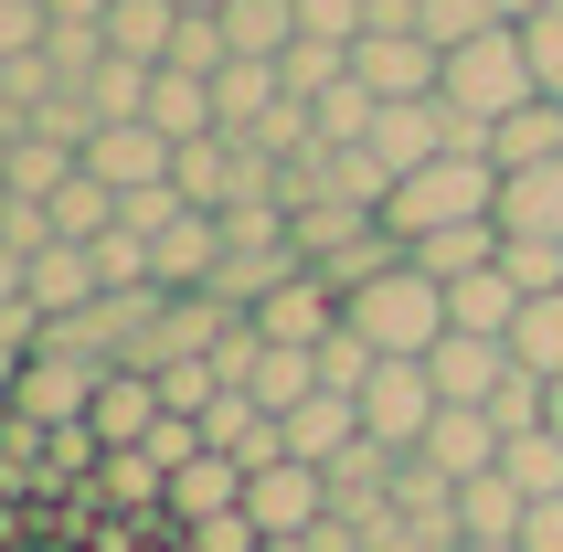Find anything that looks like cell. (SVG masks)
<instances>
[{"mask_svg":"<svg viewBox=\"0 0 563 552\" xmlns=\"http://www.w3.org/2000/svg\"><path fill=\"white\" fill-rule=\"evenodd\" d=\"M383 223H394L405 245L457 234V223H500V159L489 150H446V159H426V170H405L394 202H383Z\"/></svg>","mask_w":563,"mask_h":552,"instance_id":"6da1fadb","label":"cell"},{"mask_svg":"<svg viewBox=\"0 0 563 552\" xmlns=\"http://www.w3.org/2000/svg\"><path fill=\"white\" fill-rule=\"evenodd\" d=\"M437 96L478 128V139H489L510 107H532L542 75H532V43H521V22H489L478 43H457V54H446V75H437Z\"/></svg>","mask_w":563,"mask_h":552,"instance_id":"7a4b0ae2","label":"cell"},{"mask_svg":"<svg viewBox=\"0 0 563 552\" xmlns=\"http://www.w3.org/2000/svg\"><path fill=\"white\" fill-rule=\"evenodd\" d=\"M341 330H362L383 362H426V351L446 340V287L405 255V266H383L362 298H341Z\"/></svg>","mask_w":563,"mask_h":552,"instance_id":"3957f363","label":"cell"},{"mask_svg":"<svg viewBox=\"0 0 563 552\" xmlns=\"http://www.w3.org/2000/svg\"><path fill=\"white\" fill-rule=\"evenodd\" d=\"M437 415H446V394H437V372H426V362H373V383H362V435H373V446L415 457Z\"/></svg>","mask_w":563,"mask_h":552,"instance_id":"277c9868","label":"cell"},{"mask_svg":"<svg viewBox=\"0 0 563 552\" xmlns=\"http://www.w3.org/2000/svg\"><path fill=\"white\" fill-rule=\"evenodd\" d=\"M118 362H86V351H32L22 372H11V415L22 426H86V404H96V383H107Z\"/></svg>","mask_w":563,"mask_h":552,"instance_id":"5b68a950","label":"cell"},{"mask_svg":"<svg viewBox=\"0 0 563 552\" xmlns=\"http://www.w3.org/2000/svg\"><path fill=\"white\" fill-rule=\"evenodd\" d=\"M245 521L266 531V542H298V531H319V521H330V478H319L309 457L245 467Z\"/></svg>","mask_w":563,"mask_h":552,"instance_id":"8992f818","label":"cell"},{"mask_svg":"<svg viewBox=\"0 0 563 552\" xmlns=\"http://www.w3.org/2000/svg\"><path fill=\"white\" fill-rule=\"evenodd\" d=\"M170 159H181V139H159L150 118H118V128H96V139H86V170L118 191V202H128V191H159V181H170Z\"/></svg>","mask_w":563,"mask_h":552,"instance_id":"52a82bcc","label":"cell"},{"mask_svg":"<svg viewBox=\"0 0 563 552\" xmlns=\"http://www.w3.org/2000/svg\"><path fill=\"white\" fill-rule=\"evenodd\" d=\"M351 75H362L383 107H405V96H437L446 54L426 43V32H362V43H351Z\"/></svg>","mask_w":563,"mask_h":552,"instance_id":"ba28073f","label":"cell"},{"mask_svg":"<svg viewBox=\"0 0 563 552\" xmlns=\"http://www.w3.org/2000/svg\"><path fill=\"white\" fill-rule=\"evenodd\" d=\"M245 319H255V340H277V351H319V340L341 330V298H330V287H319V276L298 266L287 287H266V298H255Z\"/></svg>","mask_w":563,"mask_h":552,"instance_id":"9c48e42d","label":"cell"},{"mask_svg":"<svg viewBox=\"0 0 563 552\" xmlns=\"http://www.w3.org/2000/svg\"><path fill=\"white\" fill-rule=\"evenodd\" d=\"M213 266H223V213H181L150 234V276L170 298H213Z\"/></svg>","mask_w":563,"mask_h":552,"instance_id":"30bf717a","label":"cell"},{"mask_svg":"<svg viewBox=\"0 0 563 552\" xmlns=\"http://www.w3.org/2000/svg\"><path fill=\"white\" fill-rule=\"evenodd\" d=\"M22 298L43 308V319H75V308H96V298H107L96 245H32V255H22Z\"/></svg>","mask_w":563,"mask_h":552,"instance_id":"8fae6325","label":"cell"},{"mask_svg":"<svg viewBox=\"0 0 563 552\" xmlns=\"http://www.w3.org/2000/svg\"><path fill=\"white\" fill-rule=\"evenodd\" d=\"M426 372H437V394H446V404H489V394H500V383H510V372H521V362H510V340L446 330L437 351H426Z\"/></svg>","mask_w":563,"mask_h":552,"instance_id":"7c38bea8","label":"cell"},{"mask_svg":"<svg viewBox=\"0 0 563 552\" xmlns=\"http://www.w3.org/2000/svg\"><path fill=\"white\" fill-rule=\"evenodd\" d=\"M415 457L437 467V478H457V489H468V478H489V467H500V426H489L478 404H446L437 426H426V446H415Z\"/></svg>","mask_w":563,"mask_h":552,"instance_id":"4fadbf2b","label":"cell"},{"mask_svg":"<svg viewBox=\"0 0 563 552\" xmlns=\"http://www.w3.org/2000/svg\"><path fill=\"white\" fill-rule=\"evenodd\" d=\"M159 415H170V404H159V383L118 362L107 383H96V404H86V435H96V446H150Z\"/></svg>","mask_w":563,"mask_h":552,"instance_id":"5bb4252c","label":"cell"},{"mask_svg":"<svg viewBox=\"0 0 563 552\" xmlns=\"http://www.w3.org/2000/svg\"><path fill=\"white\" fill-rule=\"evenodd\" d=\"M277 426H287V457L330 467V457H341V446H362V394H330V383H319L309 404H287Z\"/></svg>","mask_w":563,"mask_h":552,"instance_id":"9a60e30c","label":"cell"},{"mask_svg":"<svg viewBox=\"0 0 563 552\" xmlns=\"http://www.w3.org/2000/svg\"><path fill=\"white\" fill-rule=\"evenodd\" d=\"M86 170V150L75 139H43V128H11V159H0V191L11 202H54L64 181Z\"/></svg>","mask_w":563,"mask_h":552,"instance_id":"2e32d148","label":"cell"},{"mask_svg":"<svg viewBox=\"0 0 563 552\" xmlns=\"http://www.w3.org/2000/svg\"><path fill=\"white\" fill-rule=\"evenodd\" d=\"M159 510H170V521H223V510H245V467L223 457V446H202V457L191 467H170V499H159Z\"/></svg>","mask_w":563,"mask_h":552,"instance_id":"e0dca14e","label":"cell"},{"mask_svg":"<svg viewBox=\"0 0 563 552\" xmlns=\"http://www.w3.org/2000/svg\"><path fill=\"white\" fill-rule=\"evenodd\" d=\"M489 159L510 170H542V159H563V96H532V107H510L500 128H489Z\"/></svg>","mask_w":563,"mask_h":552,"instance_id":"ac0fdd59","label":"cell"},{"mask_svg":"<svg viewBox=\"0 0 563 552\" xmlns=\"http://www.w3.org/2000/svg\"><path fill=\"white\" fill-rule=\"evenodd\" d=\"M277 107H287V86H277V64H255V54H234V64H223V75H213V118L234 128V139H255V128L277 118Z\"/></svg>","mask_w":563,"mask_h":552,"instance_id":"d6986e66","label":"cell"},{"mask_svg":"<svg viewBox=\"0 0 563 552\" xmlns=\"http://www.w3.org/2000/svg\"><path fill=\"white\" fill-rule=\"evenodd\" d=\"M500 234H542V245H563V159L500 181Z\"/></svg>","mask_w":563,"mask_h":552,"instance_id":"ffe728a7","label":"cell"},{"mask_svg":"<svg viewBox=\"0 0 563 552\" xmlns=\"http://www.w3.org/2000/svg\"><path fill=\"white\" fill-rule=\"evenodd\" d=\"M150 128L159 139H213V75H181V64H159L150 75Z\"/></svg>","mask_w":563,"mask_h":552,"instance_id":"44dd1931","label":"cell"},{"mask_svg":"<svg viewBox=\"0 0 563 552\" xmlns=\"http://www.w3.org/2000/svg\"><path fill=\"white\" fill-rule=\"evenodd\" d=\"M510 319H521V287H510V266H478L446 287V330H478V340H510Z\"/></svg>","mask_w":563,"mask_h":552,"instance_id":"7402d4cb","label":"cell"},{"mask_svg":"<svg viewBox=\"0 0 563 552\" xmlns=\"http://www.w3.org/2000/svg\"><path fill=\"white\" fill-rule=\"evenodd\" d=\"M170 32H181V0H107V54L170 64Z\"/></svg>","mask_w":563,"mask_h":552,"instance_id":"603a6c76","label":"cell"},{"mask_svg":"<svg viewBox=\"0 0 563 552\" xmlns=\"http://www.w3.org/2000/svg\"><path fill=\"white\" fill-rule=\"evenodd\" d=\"M213 22H223V43H234V54H255V64H277L287 43H298V0H223Z\"/></svg>","mask_w":563,"mask_h":552,"instance_id":"cb8c5ba5","label":"cell"},{"mask_svg":"<svg viewBox=\"0 0 563 552\" xmlns=\"http://www.w3.org/2000/svg\"><path fill=\"white\" fill-rule=\"evenodd\" d=\"M521 510H532V499L489 467V478H468V489H457V542H521Z\"/></svg>","mask_w":563,"mask_h":552,"instance_id":"d4e9b609","label":"cell"},{"mask_svg":"<svg viewBox=\"0 0 563 552\" xmlns=\"http://www.w3.org/2000/svg\"><path fill=\"white\" fill-rule=\"evenodd\" d=\"M43 223H54V245H96V234L118 223V191L96 181V170H75V181H64L54 202H43Z\"/></svg>","mask_w":563,"mask_h":552,"instance_id":"484cf974","label":"cell"},{"mask_svg":"<svg viewBox=\"0 0 563 552\" xmlns=\"http://www.w3.org/2000/svg\"><path fill=\"white\" fill-rule=\"evenodd\" d=\"M405 255L437 276V287H457V276L500 266V223H457V234H426V245H405Z\"/></svg>","mask_w":563,"mask_h":552,"instance_id":"4316f807","label":"cell"},{"mask_svg":"<svg viewBox=\"0 0 563 552\" xmlns=\"http://www.w3.org/2000/svg\"><path fill=\"white\" fill-rule=\"evenodd\" d=\"M500 478L521 499H563V435L532 426V435H500Z\"/></svg>","mask_w":563,"mask_h":552,"instance_id":"83f0119b","label":"cell"},{"mask_svg":"<svg viewBox=\"0 0 563 552\" xmlns=\"http://www.w3.org/2000/svg\"><path fill=\"white\" fill-rule=\"evenodd\" d=\"M510 362L542 372V383H563V287H553V298H521V319H510Z\"/></svg>","mask_w":563,"mask_h":552,"instance_id":"f1b7e54d","label":"cell"},{"mask_svg":"<svg viewBox=\"0 0 563 552\" xmlns=\"http://www.w3.org/2000/svg\"><path fill=\"white\" fill-rule=\"evenodd\" d=\"M341 75H351V43H309V32H298V43L277 54V86L298 96V107H319V96L341 86Z\"/></svg>","mask_w":563,"mask_h":552,"instance_id":"f546056e","label":"cell"},{"mask_svg":"<svg viewBox=\"0 0 563 552\" xmlns=\"http://www.w3.org/2000/svg\"><path fill=\"white\" fill-rule=\"evenodd\" d=\"M489 22H500L489 0H415V32H426L437 54H457V43H478V32H489Z\"/></svg>","mask_w":563,"mask_h":552,"instance_id":"4dcf8cb0","label":"cell"},{"mask_svg":"<svg viewBox=\"0 0 563 552\" xmlns=\"http://www.w3.org/2000/svg\"><path fill=\"white\" fill-rule=\"evenodd\" d=\"M170 64H181V75H223V64H234V43H223L213 11H181V32H170Z\"/></svg>","mask_w":563,"mask_h":552,"instance_id":"1f68e13d","label":"cell"},{"mask_svg":"<svg viewBox=\"0 0 563 552\" xmlns=\"http://www.w3.org/2000/svg\"><path fill=\"white\" fill-rule=\"evenodd\" d=\"M96 276H107V287H159V276H150V234L107 223V234H96Z\"/></svg>","mask_w":563,"mask_h":552,"instance_id":"d6a6232c","label":"cell"},{"mask_svg":"<svg viewBox=\"0 0 563 552\" xmlns=\"http://www.w3.org/2000/svg\"><path fill=\"white\" fill-rule=\"evenodd\" d=\"M298 32L309 43H362L373 32V0H298Z\"/></svg>","mask_w":563,"mask_h":552,"instance_id":"836d02e7","label":"cell"},{"mask_svg":"<svg viewBox=\"0 0 563 552\" xmlns=\"http://www.w3.org/2000/svg\"><path fill=\"white\" fill-rule=\"evenodd\" d=\"M521 43H532V75H542V96H563V0H542L532 22H521Z\"/></svg>","mask_w":563,"mask_h":552,"instance_id":"e575fe53","label":"cell"},{"mask_svg":"<svg viewBox=\"0 0 563 552\" xmlns=\"http://www.w3.org/2000/svg\"><path fill=\"white\" fill-rule=\"evenodd\" d=\"M43 32H54V11H43V0H0V64L43 54Z\"/></svg>","mask_w":563,"mask_h":552,"instance_id":"d590c367","label":"cell"},{"mask_svg":"<svg viewBox=\"0 0 563 552\" xmlns=\"http://www.w3.org/2000/svg\"><path fill=\"white\" fill-rule=\"evenodd\" d=\"M181 552H266V531H255L245 510H223V521H191V531H181Z\"/></svg>","mask_w":563,"mask_h":552,"instance_id":"8d00e7d4","label":"cell"},{"mask_svg":"<svg viewBox=\"0 0 563 552\" xmlns=\"http://www.w3.org/2000/svg\"><path fill=\"white\" fill-rule=\"evenodd\" d=\"M521 552H563V499H532L521 510Z\"/></svg>","mask_w":563,"mask_h":552,"instance_id":"74e56055","label":"cell"},{"mask_svg":"<svg viewBox=\"0 0 563 552\" xmlns=\"http://www.w3.org/2000/svg\"><path fill=\"white\" fill-rule=\"evenodd\" d=\"M54 22H107V0H43Z\"/></svg>","mask_w":563,"mask_h":552,"instance_id":"f35d334b","label":"cell"},{"mask_svg":"<svg viewBox=\"0 0 563 552\" xmlns=\"http://www.w3.org/2000/svg\"><path fill=\"white\" fill-rule=\"evenodd\" d=\"M11 298H22V255L0 245V308H11Z\"/></svg>","mask_w":563,"mask_h":552,"instance_id":"ab89813d","label":"cell"},{"mask_svg":"<svg viewBox=\"0 0 563 552\" xmlns=\"http://www.w3.org/2000/svg\"><path fill=\"white\" fill-rule=\"evenodd\" d=\"M542 426H553V435H563V383H542Z\"/></svg>","mask_w":563,"mask_h":552,"instance_id":"60d3db41","label":"cell"},{"mask_svg":"<svg viewBox=\"0 0 563 552\" xmlns=\"http://www.w3.org/2000/svg\"><path fill=\"white\" fill-rule=\"evenodd\" d=\"M489 11H500V22H532V11H542V0H489Z\"/></svg>","mask_w":563,"mask_h":552,"instance_id":"b9f144b4","label":"cell"},{"mask_svg":"<svg viewBox=\"0 0 563 552\" xmlns=\"http://www.w3.org/2000/svg\"><path fill=\"white\" fill-rule=\"evenodd\" d=\"M266 552H319V542H309V531H298V542H266Z\"/></svg>","mask_w":563,"mask_h":552,"instance_id":"7bdbcfd3","label":"cell"},{"mask_svg":"<svg viewBox=\"0 0 563 552\" xmlns=\"http://www.w3.org/2000/svg\"><path fill=\"white\" fill-rule=\"evenodd\" d=\"M457 552H521V542H457Z\"/></svg>","mask_w":563,"mask_h":552,"instance_id":"ee69618b","label":"cell"},{"mask_svg":"<svg viewBox=\"0 0 563 552\" xmlns=\"http://www.w3.org/2000/svg\"><path fill=\"white\" fill-rule=\"evenodd\" d=\"M181 11H223V0H181Z\"/></svg>","mask_w":563,"mask_h":552,"instance_id":"f6af8a7d","label":"cell"}]
</instances>
